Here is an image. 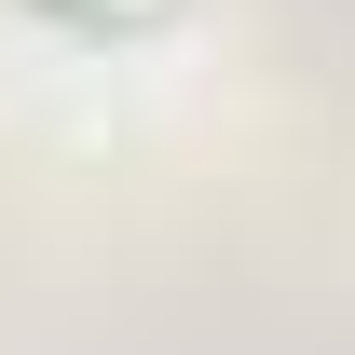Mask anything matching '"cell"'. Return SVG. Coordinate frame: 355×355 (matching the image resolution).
I'll use <instances>...</instances> for the list:
<instances>
[{"instance_id":"6da1fadb","label":"cell","mask_w":355,"mask_h":355,"mask_svg":"<svg viewBox=\"0 0 355 355\" xmlns=\"http://www.w3.org/2000/svg\"><path fill=\"white\" fill-rule=\"evenodd\" d=\"M69 14H123V28H137V14H164V0H69Z\"/></svg>"}]
</instances>
